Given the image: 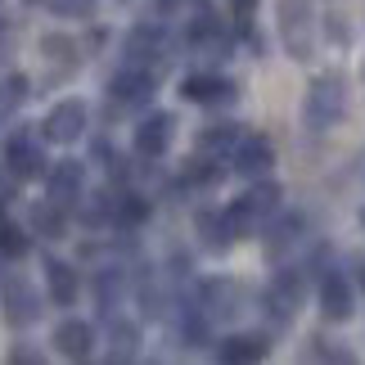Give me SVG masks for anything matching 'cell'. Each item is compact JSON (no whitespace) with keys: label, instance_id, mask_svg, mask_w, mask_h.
I'll list each match as a JSON object with an SVG mask.
<instances>
[{"label":"cell","instance_id":"cell-12","mask_svg":"<svg viewBox=\"0 0 365 365\" xmlns=\"http://www.w3.org/2000/svg\"><path fill=\"white\" fill-rule=\"evenodd\" d=\"M5 158H9V176L19 180H32V176H46V153H41L27 135H14L5 145Z\"/></svg>","mask_w":365,"mask_h":365},{"label":"cell","instance_id":"cell-22","mask_svg":"<svg viewBox=\"0 0 365 365\" xmlns=\"http://www.w3.org/2000/svg\"><path fill=\"white\" fill-rule=\"evenodd\" d=\"M199 235H203V244L212 248V252H221L235 235H230V226H226V217H212V212H203L199 217Z\"/></svg>","mask_w":365,"mask_h":365},{"label":"cell","instance_id":"cell-19","mask_svg":"<svg viewBox=\"0 0 365 365\" xmlns=\"http://www.w3.org/2000/svg\"><path fill=\"white\" fill-rule=\"evenodd\" d=\"M240 140L244 135H240V126H235V122H217V126H207V131L199 135V149L212 158V153H230Z\"/></svg>","mask_w":365,"mask_h":365},{"label":"cell","instance_id":"cell-37","mask_svg":"<svg viewBox=\"0 0 365 365\" xmlns=\"http://www.w3.org/2000/svg\"><path fill=\"white\" fill-rule=\"evenodd\" d=\"M27 5H41V0H27Z\"/></svg>","mask_w":365,"mask_h":365},{"label":"cell","instance_id":"cell-32","mask_svg":"<svg viewBox=\"0 0 365 365\" xmlns=\"http://www.w3.org/2000/svg\"><path fill=\"white\" fill-rule=\"evenodd\" d=\"M95 5H100V0H54V9H59L63 19H86V14H95Z\"/></svg>","mask_w":365,"mask_h":365},{"label":"cell","instance_id":"cell-4","mask_svg":"<svg viewBox=\"0 0 365 365\" xmlns=\"http://www.w3.org/2000/svg\"><path fill=\"white\" fill-rule=\"evenodd\" d=\"M41 293L32 289V279H23V275H9V284H5V320L9 325H36L41 320Z\"/></svg>","mask_w":365,"mask_h":365},{"label":"cell","instance_id":"cell-17","mask_svg":"<svg viewBox=\"0 0 365 365\" xmlns=\"http://www.w3.org/2000/svg\"><path fill=\"white\" fill-rule=\"evenodd\" d=\"M140 347V329L131 320H108V361H131Z\"/></svg>","mask_w":365,"mask_h":365},{"label":"cell","instance_id":"cell-36","mask_svg":"<svg viewBox=\"0 0 365 365\" xmlns=\"http://www.w3.org/2000/svg\"><path fill=\"white\" fill-rule=\"evenodd\" d=\"M158 5H163V9H172V5H176V0H158Z\"/></svg>","mask_w":365,"mask_h":365},{"label":"cell","instance_id":"cell-9","mask_svg":"<svg viewBox=\"0 0 365 365\" xmlns=\"http://www.w3.org/2000/svg\"><path fill=\"white\" fill-rule=\"evenodd\" d=\"M180 95H185L190 104H226V100H235V86L217 73H190L180 81Z\"/></svg>","mask_w":365,"mask_h":365},{"label":"cell","instance_id":"cell-16","mask_svg":"<svg viewBox=\"0 0 365 365\" xmlns=\"http://www.w3.org/2000/svg\"><path fill=\"white\" fill-rule=\"evenodd\" d=\"M158 50H163L158 27H135V32L126 36V63H135V68H149L153 59H158Z\"/></svg>","mask_w":365,"mask_h":365},{"label":"cell","instance_id":"cell-7","mask_svg":"<svg viewBox=\"0 0 365 365\" xmlns=\"http://www.w3.org/2000/svg\"><path fill=\"white\" fill-rule=\"evenodd\" d=\"M46 190L54 203H73V199H86V167L81 163H59L46 172Z\"/></svg>","mask_w":365,"mask_h":365},{"label":"cell","instance_id":"cell-20","mask_svg":"<svg viewBox=\"0 0 365 365\" xmlns=\"http://www.w3.org/2000/svg\"><path fill=\"white\" fill-rule=\"evenodd\" d=\"M235 298H240V293H235L226 279H207V284H203V307H207V316H235V312H240V307H235Z\"/></svg>","mask_w":365,"mask_h":365},{"label":"cell","instance_id":"cell-25","mask_svg":"<svg viewBox=\"0 0 365 365\" xmlns=\"http://www.w3.org/2000/svg\"><path fill=\"white\" fill-rule=\"evenodd\" d=\"M113 217L122 226H140V221L149 217V203L140 199V194H122V199H113Z\"/></svg>","mask_w":365,"mask_h":365},{"label":"cell","instance_id":"cell-29","mask_svg":"<svg viewBox=\"0 0 365 365\" xmlns=\"http://www.w3.org/2000/svg\"><path fill=\"white\" fill-rule=\"evenodd\" d=\"M180 180H185V185H217L221 172H217L212 163H203V158H190L185 172H180Z\"/></svg>","mask_w":365,"mask_h":365},{"label":"cell","instance_id":"cell-26","mask_svg":"<svg viewBox=\"0 0 365 365\" xmlns=\"http://www.w3.org/2000/svg\"><path fill=\"white\" fill-rule=\"evenodd\" d=\"M221 36V19L212 14V5H199V14H194V23H190V41H217Z\"/></svg>","mask_w":365,"mask_h":365},{"label":"cell","instance_id":"cell-35","mask_svg":"<svg viewBox=\"0 0 365 365\" xmlns=\"http://www.w3.org/2000/svg\"><path fill=\"white\" fill-rule=\"evenodd\" d=\"M356 279H361V284H365V262H361V266H356Z\"/></svg>","mask_w":365,"mask_h":365},{"label":"cell","instance_id":"cell-13","mask_svg":"<svg viewBox=\"0 0 365 365\" xmlns=\"http://www.w3.org/2000/svg\"><path fill=\"white\" fill-rule=\"evenodd\" d=\"M54 347H59L68 361H86L95 352V329L86 320H63V325L54 329Z\"/></svg>","mask_w":365,"mask_h":365},{"label":"cell","instance_id":"cell-33","mask_svg":"<svg viewBox=\"0 0 365 365\" xmlns=\"http://www.w3.org/2000/svg\"><path fill=\"white\" fill-rule=\"evenodd\" d=\"M9 361H23V365H36L41 356L32 352V347H19V352H9Z\"/></svg>","mask_w":365,"mask_h":365},{"label":"cell","instance_id":"cell-1","mask_svg":"<svg viewBox=\"0 0 365 365\" xmlns=\"http://www.w3.org/2000/svg\"><path fill=\"white\" fill-rule=\"evenodd\" d=\"M347 113V86L343 77H316L312 86H307V100H302V118L312 131H329V126H339Z\"/></svg>","mask_w":365,"mask_h":365},{"label":"cell","instance_id":"cell-6","mask_svg":"<svg viewBox=\"0 0 365 365\" xmlns=\"http://www.w3.org/2000/svg\"><path fill=\"white\" fill-rule=\"evenodd\" d=\"M172 135H176V118L172 113H149L135 126V153L140 158H163V153L172 149Z\"/></svg>","mask_w":365,"mask_h":365},{"label":"cell","instance_id":"cell-28","mask_svg":"<svg viewBox=\"0 0 365 365\" xmlns=\"http://www.w3.org/2000/svg\"><path fill=\"white\" fill-rule=\"evenodd\" d=\"M244 199L252 203V212H257V217H271L275 207H279V185H271V180H266V185H252Z\"/></svg>","mask_w":365,"mask_h":365},{"label":"cell","instance_id":"cell-10","mask_svg":"<svg viewBox=\"0 0 365 365\" xmlns=\"http://www.w3.org/2000/svg\"><path fill=\"white\" fill-rule=\"evenodd\" d=\"M266 307H271V316L279 320V325H284V320H293V312L302 307V275L279 271L275 284H271V293H266Z\"/></svg>","mask_w":365,"mask_h":365},{"label":"cell","instance_id":"cell-30","mask_svg":"<svg viewBox=\"0 0 365 365\" xmlns=\"http://www.w3.org/2000/svg\"><path fill=\"white\" fill-rule=\"evenodd\" d=\"M108 212H113V199H108V194H91V199L81 203V221H86V226L108 221Z\"/></svg>","mask_w":365,"mask_h":365},{"label":"cell","instance_id":"cell-34","mask_svg":"<svg viewBox=\"0 0 365 365\" xmlns=\"http://www.w3.org/2000/svg\"><path fill=\"white\" fill-rule=\"evenodd\" d=\"M252 5H257V0H230V9L240 14V19H248V14H252Z\"/></svg>","mask_w":365,"mask_h":365},{"label":"cell","instance_id":"cell-2","mask_svg":"<svg viewBox=\"0 0 365 365\" xmlns=\"http://www.w3.org/2000/svg\"><path fill=\"white\" fill-rule=\"evenodd\" d=\"M312 0H279V36L293 59H312V27H316Z\"/></svg>","mask_w":365,"mask_h":365},{"label":"cell","instance_id":"cell-38","mask_svg":"<svg viewBox=\"0 0 365 365\" xmlns=\"http://www.w3.org/2000/svg\"><path fill=\"white\" fill-rule=\"evenodd\" d=\"M361 221H365V217H361Z\"/></svg>","mask_w":365,"mask_h":365},{"label":"cell","instance_id":"cell-18","mask_svg":"<svg viewBox=\"0 0 365 365\" xmlns=\"http://www.w3.org/2000/svg\"><path fill=\"white\" fill-rule=\"evenodd\" d=\"M271 352V343L257 339V334H235V339L221 343V361H262Z\"/></svg>","mask_w":365,"mask_h":365},{"label":"cell","instance_id":"cell-21","mask_svg":"<svg viewBox=\"0 0 365 365\" xmlns=\"http://www.w3.org/2000/svg\"><path fill=\"white\" fill-rule=\"evenodd\" d=\"M257 212H252V203L248 199H240V203H230L226 207V226H230V235H235V240H244V235H252V230H257Z\"/></svg>","mask_w":365,"mask_h":365},{"label":"cell","instance_id":"cell-23","mask_svg":"<svg viewBox=\"0 0 365 365\" xmlns=\"http://www.w3.org/2000/svg\"><path fill=\"white\" fill-rule=\"evenodd\" d=\"M23 252H27V235L14 226L5 217V207H0V257H23Z\"/></svg>","mask_w":365,"mask_h":365},{"label":"cell","instance_id":"cell-24","mask_svg":"<svg viewBox=\"0 0 365 365\" xmlns=\"http://www.w3.org/2000/svg\"><path fill=\"white\" fill-rule=\"evenodd\" d=\"M23 100H27V77L23 73H14V77L0 81V118H9Z\"/></svg>","mask_w":365,"mask_h":365},{"label":"cell","instance_id":"cell-31","mask_svg":"<svg viewBox=\"0 0 365 365\" xmlns=\"http://www.w3.org/2000/svg\"><path fill=\"white\" fill-rule=\"evenodd\" d=\"M298 230H302V217H284V221L271 230V252H279L284 244H293V235H298Z\"/></svg>","mask_w":365,"mask_h":365},{"label":"cell","instance_id":"cell-15","mask_svg":"<svg viewBox=\"0 0 365 365\" xmlns=\"http://www.w3.org/2000/svg\"><path fill=\"white\" fill-rule=\"evenodd\" d=\"M46 284H50V298L59 307H73L77 293H81V279L68 262H46Z\"/></svg>","mask_w":365,"mask_h":365},{"label":"cell","instance_id":"cell-11","mask_svg":"<svg viewBox=\"0 0 365 365\" xmlns=\"http://www.w3.org/2000/svg\"><path fill=\"white\" fill-rule=\"evenodd\" d=\"M271 163H275V149H271L266 135H244L240 145H235V172L262 176V172H271Z\"/></svg>","mask_w":365,"mask_h":365},{"label":"cell","instance_id":"cell-8","mask_svg":"<svg viewBox=\"0 0 365 365\" xmlns=\"http://www.w3.org/2000/svg\"><path fill=\"white\" fill-rule=\"evenodd\" d=\"M352 279H347L343 271H325V279H320V312H325L329 320H347L352 316Z\"/></svg>","mask_w":365,"mask_h":365},{"label":"cell","instance_id":"cell-27","mask_svg":"<svg viewBox=\"0 0 365 365\" xmlns=\"http://www.w3.org/2000/svg\"><path fill=\"white\" fill-rule=\"evenodd\" d=\"M41 50H46V59L63 63V68L77 63V41L73 36H46V41H41Z\"/></svg>","mask_w":365,"mask_h":365},{"label":"cell","instance_id":"cell-3","mask_svg":"<svg viewBox=\"0 0 365 365\" xmlns=\"http://www.w3.org/2000/svg\"><path fill=\"white\" fill-rule=\"evenodd\" d=\"M41 135L54 140V145H73V140L86 135V104L81 100H63V104H54L46 122H41Z\"/></svg>","mask_w":365,"mask_h":365},{"label":"cell","instance_id":"cell-14","mask_svg":"<svg viewBox=\"0 0 365 365\" xmlns=\"http://www.w3.org/2000/svg\"><path fill=\"white\" fill-rule=\"evenodd\" d=\"M27 226H32V235H46V240H63L68 235V212H63V203H54L50 194L41 203L27 207Z\"/></svg>","mask_w":365,"mask_h":365},{"label":"cell","instance_id":"cell-5","mask_svg":"<svg viewBox=\"0 0 365 365\" xmlns=\"http://www.w3.org/2000/svg\"><path fill=\"white\" fill-rule=\"evenodd\" d=\"M108 91H113V104H122V108H145L153 100V73L149 68L126 63L122 73L108 81Z\"/></svg>","mask_w":365,"mask_h":365}]
</instances>
